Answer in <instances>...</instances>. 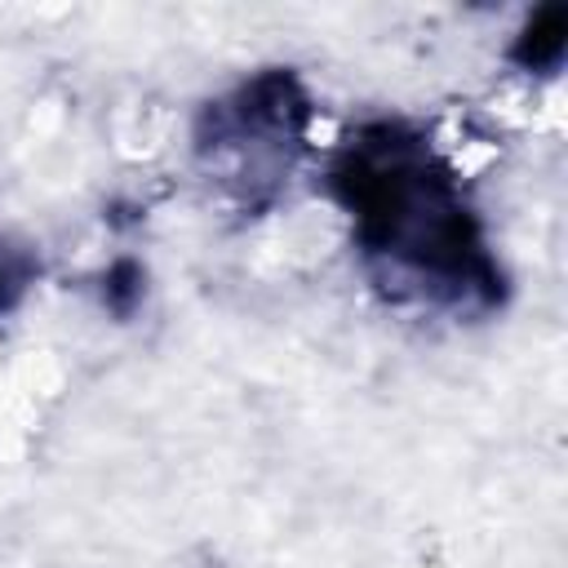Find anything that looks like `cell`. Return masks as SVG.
<instances>
[{"mask_svg": "<svg viewBox=\"0 0 568 568\" xmlns=\"http://www.w3.org/2000/svg\"><path fill=\"white\" fill-rule=\"evenodd\" d=\"M328 200L373 280L422 311L484 320L506 306L510 280L488 226L448 155L408 120H364L328 155Z\"/></svg>", "mask_w": 568, "mask_h": 568, "instance_id": "1", "label": "cell"}, {"mask_svg": "<svg viewBox=\"0 0 568 568\" xmlns=\"http://www.w3.org/2000/svg\"><path fill=\"white\" fill-rule=\"evenodd\" d=\"M315 102L293 67H262L195 115V160L244 209L262 213L306 151Z\"/></svg>", "mask_w": 568, "mask_h": 568, "instance_id": "2", "label": "cell"}, {"mask_svg": "<svg viewBox=\"0 0 568 568\" xmlns=\"http://www.w3.org/2000/svg\"><path fill=\"white\" fill-rule=\"evenodd\" d=\"M568 53V4H541L515 31L506 58L524 75H555Z\"/></svg>", "mask_w": 568, "mask_h": 568, "instance_id": "3", "label": "cell"}, {"mask_svg": "<svg viewBox=\"0 0 568 568\" xmlns=\"http://www.w3.org/2000/svg\"><path fill=\"white\" fill-rule=\"evenodd\" d=\"M98 297H102V311L106 315L129 320L142 306V297H146V266L138 257H129V253L115 257V262H106L102 275H98Z\"/></svg>", "mask_w": 568, "mask_h": 568, "instance_id": "4", "label": "cell"}, {"mask_svg": "<svg viewBox=\"0 0 568 568\" xmlns=\"http://www.w3.org/2000/svg\"><path fill=\"white\" fill-rule=\"evenodd\" d=\"M36 275H40V257L31 248H22V244L0 240V315H9L27 297Z\"/></svg>", "mask_w": 568, "mask_h": 568, "instance_id": "5", "label": "cell"}]
</instances>
